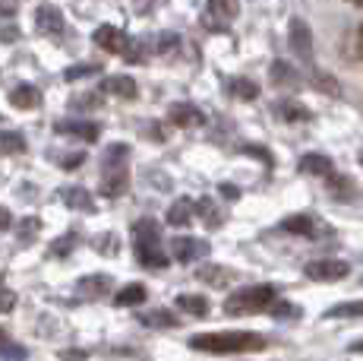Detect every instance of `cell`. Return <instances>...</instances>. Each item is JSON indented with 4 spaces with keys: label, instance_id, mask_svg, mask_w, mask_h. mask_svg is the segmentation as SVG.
<instances>
[{
    "label": "cell",
    "instance_id": "35",
    "mask_svg": "<svg viewBox=\"0 0 363 361\" xmlns=\"http://www.w3.org/2000/svg\"><path fill=\"white\" fill-rule=\"evenodd\" d=\"M0 358H29V349L16 345L13 339H4V343H0Z\"/></svg>",
    "mask_w": 363,
    "mask_h": 361
},
{
    "label": "cell",
    "instance_id": "33",
    "mask_svg": "<svg viewBox=\"0 0 363 361\" xmlns=\"http://www.w3.org/2000/svg\"><path fill=\"white\" fill-rule=\"evenodd\" d=\"M95 73H101V64H79V67H67L64 80L76 82V80H86V76H95Z\"/></svg>",
    "mask_w": 363,
    "mask_h": 361
},
{
    "label": "cell",
    "instance_id": "50",
    "mask_svg": "<svg viewBox=\"0 0 363 361\" xmlns=\"http://www.w3.org/2000/svg\"><path fill=\"white\" fill-rule=\"evenodd\" d=\"M354 4H360V6H363V0H354Z\"/></svg>",
    "mask_w": 363,
    "mask_h": 361
},
{
    "label": "cell",
    "instance_id": "24",
    "mask_svg": "<svg viewBox=\"0 0 363 361\" xmlns=\"http://www.w3.org/2000/svg\"><path fill=\"white\" fill-rule=\"evenodd\" d=\"M269 76H272V82H275V86H297V80H300V73L288 64V60H275V64H272V70H269Z\"/></svg>",
    "mask_w": 363,
    "mask_h": 361
},
{
    "label": "cell",
    "instance_id": "44",
    "mask_svg": "<svg viewBox=\"0 0 363 361\" xmlns=\"http://www.w3.org/2000/svg\"><path fill=\"white\" fill-rule=\"evenodd\" d=\"M13 225V216H10V210L6 206H0V232H6V228Z\"/></svg>",
    "mask_w": 363,
    "mask_h": 361
},
{
    "label": "cell",
    "instance_id": "36",
    "mask_svg": "<svg viewBox=\"0 0 363 361\" xmlns=\"http://www.w3.org/2000/svg\"><path fill=\"white\" fill-rule=\"evenodd\" d=\"M82 162H89L86 152H69V156H60V162H57V165H60V168H67V171H76Z\"/></svg>",
    "mask_w": 363,
    "mask_h": 361
},
{
    "label": "cell",
    "instance_id": "48",
    "mask_svg": "<svg viewBox=\"0 0 363 361\" xmlns=\"http://www.w3.org/2000/svg\"><path fill=\"white\" fill-rule=\"evenodd\" d=\"M111 355H127V358H136V355H143L139 349H111Z\"/></svg>",
    "mask_w": 363,
    "mask_h": 361
},
{
    "label": "cell",
    "instance_id": "47",
    "mask_svg": "<svg viewBox=\"0 0 363 361\" xmlns=\"http://www.w3.org/2000/svg\"><path fill=\"white\" fill-rule=\"evenodd\" d=\"M221 197L237 200V197H240V193H237V187H234V184H221Z\"/></svg>",
    "mask_w": 363,
    "mask_h": 361
},
{
    "label": "cell",
    "instance_id": "5",
    "mask_svg": "<svg viewBox=\"0 0 363 361\" xmlns=\"http://www.w3.org/2000/svg\"><path fill=\"white\" fill-rule=\"evenodd\" d=\"M95 45L101 48V51L108 54H123L127 58V64H143V45H139L136 38H130L123 29H117V26L104 23L95 29Z\"/></svg>",
    "mask_w": 363,
    "mask_h": 361
},
{
    "label": "cell",
    "instance_id": "46",
    "mask_svg": "<svg viewBox=\"0 0 363 361\" xmlns=\"http://www.w3.org/2000/svg\"><path fill=\"white\" fill-rule=\"evenodd\" d=\"M243 152H253V156H259L262 162H272V158H269V152L259 149V146H243Z\"/></svg>",
    "mask_w": 363,
    "mask_h": 361
},
{
    "label": "cell",
    "instance_id": "15",
    "mask_svg": "<svg viewBox=\"0 0 363 361\" xmlns=\"http://www.w3.org/2000/svg\"><path fill=\"white\" fill-rule=\"evenodd\" d=\"M167 117H171V124H177V127H199V124L206 121V114H202L196 105H190V102H177V105H171Z\"/></svg>",
    "mask_w": 363,
    "mask_h": 361
},
{
    "label": "cell",
    "instance_id": "10",
    "mask_svg": "<svg viewBox=\"0 0 363 361\" xmlns=\"http://www.w3.org/2000/svg\"><path fill=\"white\" fill-rule=\"evenodd\" d=\"M237 13H240V0H208L206 26L208 29H225L237 19Z\"/></svg>",
    "mask_w": 363,
    "mask_h": 361
},
{
    "label": "cell",
    "instance_id": "31",
    "mask_svg": "<svg viewBox=\"0 0 363 361\" xmlns=\"http://www.w3.org/2000/svg\"><path fill=\"white\" fill-rule=\"evenodd\" d=\"M38 232H41V219L38 216H26L23 222H19V241H23V244H32Z\"/></svg>",
    "mask_w": 363,
    "mask_h": 361
},
{
    "label": "cell",
    "instance_id": "42",
    "mask_svg": "<svg viewBox=\"0 0 363 361\" xmlns=\"http://www.w3.org/2000/svg\"><path fill=\"white\" fill-rule=\"evenodd\" d=\"M354 58H357V64H363V26L357 29V36H354Z\"/></svg>",
    "mask_w": 363,
    "mask_h": 361
},
{
    "label": "cell",
    "instance_id": "45",
    "mask_svg": "<svg viewBox=\"0 0 363 361\" xmlns=\"http://www.w3.org/2000/svg\"><path fill=\"white\" fill-rule=\"evenodd\" d=\"M60 358H89V352L86 349H64Z\"/></svg>",
    "mask_w": 363,
    "mask_h": 361
},
{
    "label": "cell",
    "instance_id": "43",
    "mask_svg": "<svg viewBox=\"0 0 363 361\" xmlns=\"http://www.w3.org/2000/svg\"><path fill=\"white\" fill-rule=\"evenodd\" d=\"M16 38H19V29H16V26H13V29H6V26L0 29V41H6V45H10V41H16Z\"/></svg>",
    "mask_w": 363,
    "mask_h": 361
},
{
    "label": "cell",
    "instance_id": "11",
    "mask_svg": "<svg viewBox=\"0 0 363 361\" xmlns=\"http://www.w3.org/2000/svg\"><path fill=\"white\" fill-rule=\"evenodd\" d=\"M351 273V266H347L345 260H313L306 263V276L316 282H338L345 279V276Z\"/></svg>",
    "mask_w": 363,
    "mask_h": 361
},
{
    "label": "cell",
    "instance_id": "2",
    "mask_svg": "<svg viewBox=\"0 0 363 361\" xmlns=\"http://www.w3.org/2000/svg\"><path fill=\"white\" fill-rule=\"evenodd\" d=\"M127 158H130V146L127 143H114L104 149L101 156V197H123L130 190V168H127Z\"/></svg>",
    "mask_w": 363,
    "mask_h": 361
},
{
    "label": "cell",
    "instance_id": "21",
    "mask_svg": "<svg viewBox=\"0 0 363 361\" xmlns=\"http://www.w3.org/2000/svg\"><path fill=\"white\" fill-rule=\"evenodd\" d=\"M139 323L152 326V330H174V326H180L177 317H174L171 311H164V308H155V311H145V314H139Z\"/></svg>",
    "mask_w": 363,
    "mask_h": 361
},
{
    "label": "cell",
    "instance_id": "8",
    "mask_svg": "<svg viewBox=\"0 0 363 361\" xmlns=\"http://www.w3.org/2000/svg\"><path fill=\"white\" fill-rule=\"evenodd\" d=\"M208 241L202 238H190V235H180V238H171V257L177 263H196L202 257H208Z\"/></svg>",
    "mask_w": 363,
    "mask_h": 361
},
{
    "label": "cell",
    "instance_id": "20",
    "mask_svg": "<svg viewBox=\"0 0 363 361\" xmlns=\"http://www.w3.org/2000/svg\"><path fill=\"white\" fill-rule=\"evenodd\" d=\"M10 102H13L16 108L29 111V108H38V105H41V92H38L35 86H29V82H19V86L10 89Z\"/></svg>",
    "mask_w": 363,
    "mask_h": 361
},
{
    "label": "cell",
    "instance_id": "25",
    "mask_svg": "<svg viewBox=\"0 0 363 361\" xmlns=\"http://www.w3.org/2000/svg\"><path fill=\"white\" fill-rule=\"evenodd\" d=\"M177 308L193 317H208V298L202 295H177Z\"/></svg>",
    "mask_w": 363,
    "mask_h": 361
},
{
    "label": "cell",
    "instance_id": "51",
    "mask_svg": "<svg viewBox=\"0 0 363 361\" xmlns=\"http://www.w3.org/2000/svg\"><path fill=\"white\" fill-rule=\"evenodd\" d=\"M360 165H363V152H360Z\"/></svg>",
    "mask_w": 363,
    "mask_h": 361
},
{
    "label": "cell",
    "instance_id": "18",
    "mask_svg": "<svg viewBox=\"0 0 363 361\" xmlns=\"http://www.w3.org/2000/svg\"><path fill=\"white\" fill-rule=\"evenodd\" d=\"M297 168L303 171V175H316V178H329V175H335L332 158H329V156H319V152H310V156H303V158L297 162Z\"/></svg>",
    "mask_w": 363,
    "mask_h": 361
},
{
    "label": "cell",
    "instance_id": "28",
    "mask_svg": "<svg viewBox=\"0 0 363 361\" xmlns=\"http://www.w3.org/2000/svg\"><path fill=\"white\" fill-rule=\"evenodd\" d=\"M329 184H332V193L338 200H351L357 197V184L351 178H341V175H329Z\"/></svg>",
    "mask_w": 363,
    "mask_h": 361
},
{
    "label": "cell",
    "instance_id": "14",
    "mask_svg": "<svg viewBox=\"0 0 363 361\" xmlns=\"http://www.w3.org/2000/svg\"><path fill=\"white\" fill-rule=\"evenodd\" d=\"M60 200H64V206H69L73 212H95V197L86 187H64Z\"/></svg>",
    "mask_w": 363,
    "mask_h": 361
},
{
    "label": "cell",
    "instance_id": "9",
    "mask_svg": "<svg viewBox=\"0 0 363 361\" xmlns=\"http://www.w3.org/2000/svg\"><path fill=\"white\" fill-rule=\"evenodd\" d=\"M288 41H291V51H294L306 67H313V36H310V26H306L303 19H291Z\"/></svg>",
    "mask_w": 363,
    "mask_h": 361
},
{
    "label": "cell",
    "instance_id": "32",
    "mask_svg": "<svg viewBox=\"0 0 363 361\" xmlns=\"http://www.w3.org/2000/svg\"><path fill=\"white\" fill-rule=\"evenodd\" d=\"M275 111L284 117V121H310V111L303 105H291V102H281V105H275Z\"/></svg>",
    "mask_w": 363,
    "mask_h": 361
},
{
    "label": "cell",
    "instance_id": "22",
    "mask_svg": "<svg viewBox=\"0 0 363 361\" xmlns=\"http://www.w3.org/2000/svg\"><path fill=\"white\" fill-rule=\"evenodd\" d=\"M145 295H149V291H145L143 282H130V286H123L114 295V304L117 308H139V304L145 301Z\"/></svg>",
    "mask_w": 363,
    "mask_h": 361
},
{
    "label": "cell",
    "instance_id": "19",
    "mask_svg": "<svg viewBox=\"0 0 363 361\" xmlns=\"http://www.w3.org/2000/svg\"><path fill=\"white\" fill-rule=\"evenodd\" d=\"M104 92H111L114 99H136V80L133 76H123V73H117V76H111V80H104Z\"/></svg>",
    "mask_w": 363,
    "mask_h": 361
},
{
    "label": "cell",
    "instance_id": "12",
    "mask_svg": "<svg viewBox=\"0 0 363 361\" xmlns=\"http://www.w3.org/2000/svg\"><path fill=\"white\" fill-rule=\"evenodd\" d=\"M54 134L60 136H76V140L95 143L101 136V127L95 121H57L54 124Z\"/></svg>",
    "mask_w": 363,
    "mask_h": 361
},
{
    "label": "cell",
    "instance_id": "29",
    "mask_svg": "<svg viewBox=\"0 0 363 361\" xmlns=\"http://www.w3.org/2000/svg\"><path fill=\"white\" fill-rule=\"evenodd\" d=\"M325 317H332V320H338V317H363V298H360V301H341V304H335V308L325 311Z\"/></svg>",
    "mask_w": 363,
    "mask_h": 361
},
{
    "label": "cell",
    "instance_id": "38",
    "mask_svg": "<svg viewBox=\"0 0 363 361\" xmlns=\"http://www.w3.org/2000/svg\"><path fill=\"white\" fill-rule=\"evenodd\" d=\"M174 48H177V36H174V32H162L158 41H155V51L158 54H171Z\"/></svg>",
    "mask_w": 363,
    "mask_h": 361
},
{
    "label": "cell",
    "instance_id": "26",
    "mask_svg": "<svg viewBox=\"0 0 363 361\" xmlns=\"http://www.w3.org/2000/svg\"><path fill=\"white\" fill-rule=\"evenodd\" d=\"M196 212H199V219L206 222L208 228H218L221 222H225V216H221V210L215 206V200H212V197H202L199 203H196Z\"/></svg>",
    "mask_w": 363,
    "mask_h": 361
},
{
    "label": "cell",
    "instance_id": "7",
    "mask_svg": "<svg viewBox=\"0 0 363 361\" xmlns=\"http://www.w3.org/2000/svg\"><path fill=\"white\" fill-rule=\"evenodd\" d=\"M35 32L38 36H48V38H57V36H64L67 32V19H64V13L57 10L54 4H38L35 6Z\"/></svg>",
    "mask_w": 363,
    "mask_h": 361
},
{
    "label": "cell",
    "instance_id": "17",
    "mask_svg": "<svg viewBox=\"0 0 363 361\" xmlns=\"http://www.w3.org/2000/svg\"><path fill=\"white\" fill-rule=\"evenodd\" d=\"M193 216H196V203H193L190 197H180V200H174L171 210H167V225L184 228L193 222Z\"/></svg>",
    "mask_w": 363,
    "mask_h": 361
},
{
    "label": "cell",
    "instance_id": "1",
    "mask_svg": "<svg viewBox=\"0 0 363 361\" xmlns=\"http://www.w3.org/2000/svg\"><path fill=\"white\" fill-rule=\"evenodd\" d=\"M190 349L196 352H215V355H240V352H259L265 349V336L259 333H199L190 339Z\"/></svg>",
    "mask_w": 363,
    "mask_h": 361
},
{
    "label": "cell",
    "instance_id": "13",
    "mask_svg": "<svg viewBox=\"0 0 363 361\" xmlns=\"http://www.w3.org/2000/svg\"><path fill=\"white\" fill-rule=\"evenodd\" d=\"M76 289H79L82 298H104V295H111V289H114V279H111L108 273L82 276V279L76 282Z\"/></svg>",
    "mask_w": 363,
    "mask_h": 361
},
{
    "label": "cell",
    "instance_id": "30",
    "mask_svg": "<svg viewBox=\"0 0 363 361\" xmlns=\"http://www.w3.org/2000/svg\"><path fill=\"white\" fill-rule=\"evenodd\" d=\"M269 311H272V317H275V320H297V317L303 314L300 308H294V304H288V301H278V298L272 301Z\"/></svg>",
    "mask_w": 363,
    "mask_h": 361
},
{
    "label": "cell",
    "instance_id": "3",
    "mask_svg": "<svg viewBox=\"0 0 363 361\" xmlns=\"http://www.w3.org/2000/svg\"><path fill=\"white\" fill-rule=\"evenodd\" d=\"M133 247H136V260L149 269H164L167 254L162 244V228L155 219H139L133 225Z\"/></svg>",
    "mask_w": 363,
    "mask_h": 361
},
{
    "label": "cell",
    "instance_id": "27",
    "mask_svg": "<svg viewBox=\"0 0 363 361\" xmlns=\"http://www.w3.org/2000/svg\"><path fill=\"white\" fill-rule=\"evenodd\" d=\"M13 152H26V140L16 130H4L0 134V156H13Z\"/></svg>",
    "mask_w": 363,
    "mask_h": 361
},
{
    "label": "cell",
    "instance_id": "41",
    "mask_svg": "<svg viewBox=\"0 0 363 361\" xmlns=\"http://www.w3.org/2000/svg\"><path fill=\"white\" fill-rule=\"evenodd\" d=\"M99 95H76L73 102H69V108H82V105H99Z\"/></svg>",
    "mask_w": 363,
    "mask_h": 361
},
{
    "label": "cell",
    "instance_id": "40",
    "mask_svg": "<svg viewBox=\"0 0 363 361\" xmlns=\"http://www.w3.org/2000/svg\"><path fill=\"white\" fill-rule=\"evenodd\" d=\"M16 0H0V23H4V19H13L16 16Z\"/></svg>",
    "mask_w": 363,
    "mask_h": 361
},
{
    "label": "cell",
    "instance_id": "4",
    "mask_svg": "<svg viewBox=\"0 0 363 361\" xmlns=\"http://www.w3.org/2000/svg\"><path fill=\"white\" fill-rule=\"evenodd\" d=\"M278 298V289L262 282V286H250V289H237L225 298V314L231 317H243V314H259L269 311L272 301Z\"/></svg>",
    "mask_w": 363,
    "mask_h": 361
},
{
    "label": "cell",
    "instance_id": "49",
    "mask_svg": "<svg viewBox=\"0 0 363 361\" xmlns=\"http://www.w3.org/2000/svg\"><path fill=\"white\" fill-rule=\"evenodd\" d=\"M351 352H363V339H360L357 345H351Z\"/></svg>",
    "mask_w": 363,
    "mask_h": 361
},
{
    "label": "cell",
    "instance_id": "6",
    "mask_svg": "<svg viewBox=\"0 0 363 361\" xmlns=\"http://www.w3.org/2000/svg\"><path fill=\"white\" fill-rule=\"evenodd\" d=\"M278 228H281V232L297 235V238H310V241H323V238H329V235H335L332 225H325V222L316 219L313 212H297V216H288Z\"/></svg>",
    "mask_w": 363,
    "mask_h": 361
},
{
    "label": "cell",
    "instance_id": "39",
    "mask_svg": "<svg viewBox=\"0 0 363 361\" xmlns=\"http://www.w3.org/2000/svg\"><path fill=\"white\" fill-rule=\"evenodd\" d=\"M16 308V295H13V289H0V314H6V311Z\"/></svg>",
    "mask_w": 363,
    "mask_h": 361
},
{
    "label": "cell",
    "instance_id": "37",
    "mask_svg": "<svg viewBox=\"0 0 363 361\" xmlns=\"http://www.w3.org/2000/svg\"><path fill=\"white\" fill-rule=\"evenodd\" d=\"M95 247H99L101 254H117L121 251V244H117V235H99V241H95Z\"/></svg>",
    "mask_w": 363,
    "mask_h": 361
},
{
    "label": "cell",
    "instance_id": "23",
    "mask_svg": "<svg viewBox=\"0 0 363 361\" xmlns=\"http://www.w3.org/2000/svg\"><path fill=\"white\" fill-rule=\"evenodd\" d=\"M228 92H231L234 99H243V102L259 99V86H256L253 80H247V76H234V80H228Z\"/></svg>",
    "mask_w": 363,
    "mask_h": 361
},
{
    "label": "cell",
    "instance_id": "16",
    "mask_svg": "<svg viewBox=\"0 0 363 361\" xmlns=\"http://www.w3.org/2000/svg\"><path fill=\"white\" fill-rule=\"evenodd\" d=\"M196 279L206 282V286H212V289H225L228 282L234 279V269L218 266V263H202V266L196 269Z\"/></svg>",
    "mask_w": 363,
    "mask_h": 361
},
{
    "label": "cell",
    "instance_id": "34",
    "mask_svg": "<svg viewBox=\"0 0 363 361\" xmlns=\"http://www.w3.org/2000/svg\"><path fill=\"white\" fill-rule=\"evenodd\" d=\"M73 247H76V232H67L51 244V254L54 257H67V254H73Z\"/></svg>",
    "mask_w": 363,
    "mask_h": 361
}]
</instances>
